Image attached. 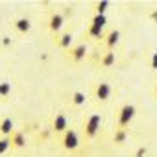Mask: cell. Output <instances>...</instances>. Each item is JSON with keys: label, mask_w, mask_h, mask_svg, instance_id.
Masks as SVG:
<instances>
[{"label": "cell", "mask_w": 157, "mask_h": 157, "mask_svg": "<svg viewBox=\"0 0 157 157\" xmlns=\"http://www.w3.org/2000/svg\"><path fill=\"white\" fill-rule=\"evenodd\" d=\"M109 8L107 0H100V2H94V15H105V10Z\"/></svg>", "instance_id": "cell-17"}, {"label": "cell", "mask_w": 157, "mask_h": 157, "mask_svg": "<svg viewBox=\"0 0 157 157\" xmlns=\"http://www.w3.org/2000/svg\"><path fill=\"white\" fill-rule=\"evenodd\" d=\"M63 22H65L63 13H52V15H50V21H48L50 32H52L54 35H57V33L61 32V28H63Z\"/></svg>", "instance_id": "cell-5"}, {"label": "cell", "mask_w": 157, "mask_h": 157, "mask_svg": "<svg viewBox=\"0 0 157 157\" xmlns=\"http://www.w3.org/2000/svg\"><path fill=\"white\" fill-rule=\"evenodd\" d=\"M118 39H120V32L118 30H111L109 33H105V46H107V50H113L117 46Z\"/></svg>", "instance_id": "cell-12"}, {"label": "cell", "mask_w": 157, "mask_h": 157, "mask_svg": "<svg viewBox=\"0 0 157 157\" xmlns=\"http://www.w3.org/2000/svg\"><path fill=\"white\" fill-rule=\"evenodd\" d=\"M135 105H131V104H124L122 107H120V111H118V120H117V128H128L129 126V122L133 120V117H135Z\"/></svg>", "instance_id": "cell-2"}, {"label": "cell", "mask_w": 157, "mask_h": 157, "mask_svg": "<svg viewBox=\"0 0 157 157\" xmlns=\"http://www.w3.org/2000/svg\"><path fill=\"white\" fill-rule=\"evenodd\" d=\"M68 56H70V61L72 63H82L83 59H85V56H87V46L82 43V44H76V46H72L70 50H68Z\"/></svg>", "instance_id": "cell-4"}, {"label": "cell", "mask_w": 157, "mask_h": 157, "mask_svg": "<svg viewBox=\"0 0 157 157\" xmlns=\"http://www.w3.org/2000/svg\"><path fill=\"white\" fill-rule=\"evenodd\" d=\"M100 124H102V117H100L98 113H93V115L85 120V124H83V135H85L87 140H91V139L96 137V133H98V129H100Z\"/></svg>", "instance_id": "cell-1"}, {"label": "cell", "mask_w": 157, "mask_h": 157, "mask_svg": "<svg viewBox=\"0 0 157 157\" xmlns=\"http://www.w3.org/2000/svg\"><path fill=\"white\" fill-rule=\"evenodd\" d=\"M144 155H146V148H139L135 153V157H144Z\"/></svg>", "instance_id": "cell-22"}, {"label": "cell", "mask_w": 157, "mask_h": 157, "mask_svg": "<svg viewBox=\"0 0 157 157\" xmlns=\"http://www.w3.org/2000/svg\"><path fill=\"white\" fill-rule=\"evenodd\" d=\"M13 26H15V30H17L19 33H22V35L30 33V30H32V22H30V19H26V17H19V19H15Z\"/></svg>", "instance_id": "cell-8"}, {"label": "cell", "mask_w": 157, "mask_h": 157, "mask_svg": "<svg viewBox=\"0 0 157 157\" xmlns=\"http://www.w3.org/2000/svg\"><path fill=\"white\" fill-rule=\"evenodd\" d=\"M150 21H151V22H155V24H157V10H153V11H151V13H150Z\"/></svg>", "instance_id": "cell-23"}, {"label": "cell", "mask_w": 157, "mask_h": 157, "mask_svg": "<svg viewBox=\"0 0 157 157\" xmlns=\"http://www.w3.org/2000/svg\"><path fill=\"white\" fill-rule=\"evenodd\" d=\"M56 44L63 50H70V44H72V33L70 32H65L61 35L56 37Z\"/></svg>", "instance_id": "cell-10"}, {"label": "cell", "mask_w": 157, "mask_h": 157, "mask_svg": "<svg viewBox=\"0 0 157 157\" xmlns=\"http://www.w3.org/2000/svg\"><path fill=\"white\" fill-rule=\"evenodd\" d=\"M10 146H11V139L10 137H0V155L6 153L10 150Z\"/></svg>", "instance_id": "cell-20"}, {"label": "cell", "mask_w": 157, "mask_h": 157, "mask_svg": "<svg viewBox=\"0 0 157 157\" xmlns=\"http://www.w3.org/2000/svg\"><path fill=\"white\" fill-rule=\"evenodd\" d=\"M13 131H15V128H13V120L10 117L0 120V135H2V137H11Z\"/></svg>", "instance_id": "cell-9"}, {"label": "cell", "mask_w": 157, "mask_h": 157, "mask_svg": "<svg viewBox=\"0 0 157 157\" xmlns=\"http://www.w3.org/2000/svg\"><path fill=\"white\" fill-rule=\"evenodd\" d=\"M87 35L93 37V39H105V35H104V28L94 26V24H89V28H87Z\"/></svg>", "instance_id": "cell-14"}, {"label": "cell", "mask_w": 157, "mask_h": 157, "mask_svg": "<svg viewBox=\"0 0 157 157\" xmlns=\"http://www.w3.org/2000/svg\"><path fill=\"white\" fill-rule=\"evenodd\" d=\"M150 68H151V70H157V52H153V56H151V61H150Z\"/></svg>", "instance_id": "cell-21"}, {"label": "cell", "mask_w": 157, "mask_h": 157, "mask_svg": "<svg viewBox=\"0 0 157 157\" xmlns=\"http://www.w3.org/2000/svg\"><path fill=\"white\" fill-rule=\"evenodd\" d=\"M52 129H54L56 133H61V135L68 129V120H67V117H65L63 113H57V115L54 117V120H52Z\"/></svg>", "instance_id": "cell-6"}, {"label": "cell", "mask_w": 157, "mask_h": 157, "mask_svg": "<svg viewBox=\"0 0 157 157\" xmlns=\"http://www.w3.org/2000/svg\"><path fill=\"white\" fill-rule=\"evenodd\" d=\"M61 142H63V148H65V150H68V151H74V150L78 148V144H80V140H78V133H76V129L68 128V129L63 133V139H61Z\"/></svg>", "instance_id": "cell-3"}, {"label": "cell", "mask_w": 157, "mask_h": 157, "mask_svg": "<svg viewBox=\"0 0 157 157\" xmlns=\"http://www.w3.org/2000/svg\"><path fill=\"white\" fill-rule=\"evenodd\" d=\"M10 139H11V148H22V146H26V137L19 129H15Z\"/></svg>", "instance_id": "cell-11"}, {"label": "cell", "mask_w": 157, "mask_h": 157, "mask_svg": "<svg viewBox=\"0 0 157 157\" xmlns=\"http://www.w3.org/2000/svg\"><path fill=\"white\" fill-rule=\"evenodd\" d=\"M128 139V128H115V135H113V140L117 144H124Z\"/></svg>", "instance_id": "cell-15"}, {"label": "cell", "mask_w": 157, "mask_h": 157, "mask_svg": "<svg viewBox=\"0 0 157 157\" xmlns=\"http://www.w3.org/2000/svg\"><path fill=\"white\" fill-rule=\"evenodd\" d=\"M91 24L104 28V26L107 24V19H105V15H93V19H91Z\"/></svg>", "instance_id": "cell-19"}, {"label": "cell", "mask_w": 157, "mask_h": 157, "mask_svg": "<svg viewBox=\"0 0 157 157\" xmlns=\"http://www.w3.org/2000/svg\"><path fill=\"white\" fill-rule=\"evenodd\" d=\"M11 94V83L10 82H0V98H8Z\"/></svg>", "instance_id": "cell-18"}, {"label": "cell", "mask_w": 157, "mask_h": 157, "mask_svg": "<svg viewBox=\"0 0 157 157\" xmlns=\"http://www.w3.org/2000/svg\"><path fill=\"white\" fill-rule=\"evenodd\" d=\"M111 93H113V89H111V85H109V83H105V82L98 83V85H96V89H94V94H96V98H98L100 102H107V100H109V96H111Z\"/></svg>", "instance_id": "cell-7"}, {"label": "cell", "mask_w": 157, "mask_h": 157, "mask_svg": "<svg viewBox=\"0 0 157 157\" xmlns=\"http://www.w3.org/2000/svg\"><path fill=\"white\" fill-rule=\"evenodd\" d=\"M113 65H115V52H113V50L104 52L102 57H100V67H102V68H109V67H113Z\"/></svg>", "instance_id": "cell-13"}, {"label": "cell", "mask_w": 157, "mask_h": 157, "mask_svg": "<svg viewBox=\"0 0 157 157\" xmlns=\"http://www.w3.org/2000/svg\"><path fill=\"white\" fill-rule=\"evenodd\" d=\"M153 94L157 96V82H155V85H153Z\"/></svg>", "instance_id": "cell-24"}, {"label": "cell", "mask_w": 157, "mask_h": 157, "mask_svg": "<svg viewBox=\"0 0 157 157\" xmlns=\"http://www.w3.org/2000/svg\"><path fill=\"white\" fill-rule=\"evenodd\" d=\"M70 100H72V104L74 105H78V107H82V105H85V94L82 93V91H74L72 94H70Z\"/></svg>", "instance_id": "cell-16"}]
</instances>
